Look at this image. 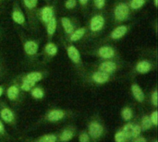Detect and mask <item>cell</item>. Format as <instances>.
<instances>
[{
  "instance_id": "obj_1",
  "label": "cell",
  "mask_w": 158,
  "mask_h": 142,
  "mask_svg": "<svg viewBox=\"0 0 158 142\" xmlns=\"http://www.w3.org/2000/svg\"><path fill=\"white\" fill-rule=\"evenodd\" d=\"M104 11L105 10L95 11L90 17L88 24L86 26L89 39L99 37L105 31L107 24V16Z\"/></svg>"
},
{
  "instance_id": "obj_2",
  "label": "cell",
  "mask_w": 158,
  "mask_h": 142,
  "mask_svg": "<svg viewBox=\"0 0 158 142\" xmlns=\"http://www.w3.org/2000/svg\"><path fill=\"white\" fill-rule=\"evenodd\" d=\"M19 36L21 42L23 55L26 59L31 63L36 62L40 57V41L27 36L22 31L19 32Z\"/></svg>"
},
{
  "instance_id": "obj_3",
  "label": "cell",
  "mask_w": 158,
  "mask_h": 142,
  "mask_svg": "<svg viewBox=\"0 0 158 142\" xmlns=\"http://www.w3.org/2000/svg\"><path fill=\"white\" fill-rule=\"evenodd\" d=\"M133 12L131 10L127 0H117L111 8V19L115 25L123 24L131 19Z\"/></svg>"
},
{
  "instance_id": "obj_4",
  "label": "cell",
  "mask_w": 158,
  "mask_h": 142,
  "mask_svg": "<svg viewBox=\"0 0 158 142\" xmlns=\"http://www.w3.org/2000/svg\"><path fill=\"white\" fill-rule=\"evenodd\" d=\"M38 1L39 0H20L21 7L23 12L25 13L29 30L36 32L39 29V21H38Z\"/></svg>"
},
{
  "instance_id": "obj_5",
  "label": "cell",
  "mask_w": 158,
  "mask_h": 142,
  "mask_svg": "<svg viewBox=\"0 0 158 142\" xmlns=\"http://www.w3.org/2000/svg\"><path fill=\"white\" fill-rule=\"evenodd\" d=\"M61 43H63V46L65 48V51L67 53V55L69 59L71 61L75 68L77 69V72L79 73L80 76H84L86 74L85 67H84V63L81 58V55L79 51V49L76 47L74 43H69L65 41L63 38L61 39Z\"/></svg>"
},
{
  "instance_id": "obj_6",
  "label": "cell",
  "mask_w": 158,
  "mask_h": 142,
  "mask_svg": "<svg viewBox=\"0 0 158 142\" xmlns=\"http://www.w3.org/2000/svg\"><path fill=\"white\" fill-rule=\"evenodd\" d=\"M89 55L100 59V60H107V59H119L120 55L118 49L110 44L106 43H100L98 45L94 47L89 53Z\"/></svg>"
},
{
  "instance_id": "obj_7",
  "label": "cell",
  "mask_w": 158,
  "mask_h": 142,
  "mask_svg": "<svg viewBox=\"0 0 158 142\" xmlns=\"http://www.w3.org/2000/svg\"><path fill=\"white\" fill-rule=\"evenodd\" d=\"M156 67V61L152 59V56L143 57L139 59L131 69L132 75H143L153 71Z\"/></svg>"
},
{
  "instance_id": "obj_8",
  "label": "cell",
  "mask_w": 158,
  "mask_h": 142,
  "mask_svg": "<svg viewBox=\"0 0 158 142\" xmlns=\"http://www.w3.org/2000/svg\"><path fill=\"white\" fill-rule=\"evenodd\" d=\"M123 63L121 59H107V60H100L94 65L95 69L105 72L109 75H113L118 72L120 68H122Z\"/></svg>"
},
{
  "instance_id": "obj_9",
  "label": "cell",
  "mask_w": 158,
  "mask_h": 142,
  "mask_svg": "<svg viewBox=\"0 0 158 142\" xmlns=\"http://www.w3.org/2000/svg\"><path fill=\"white\" fill-rule=\"evenodd\" d=\"M10 17H11L12 21L15 24L20 26L24 30H29V26H28V22H27L25 13L23 12V9H22L21 6L18 0L14 1V3L12 5Z\"/></svg>"
},
{
  "instance_id": "obj_10",
  "label": "cell",
  "mask_w": 158,
  "mask_h": 142,
  "mask_svg": "<svg viewBox=\"0 0 158 142\" xmlns=\"http://www.w3.org/2000/svg\"><path fill=\"white\" fill-rule=\"evenodd\" d=\"M132 24H118L116 25L113 30L108 33V35L102 41L103 43L106 42H118L123 39L131 30Z\"/></svg>"
},
{
  "instance_id": "obj_11",
  "label": "cell",
  "mask_w": 158,
  "mask_h": 142,
  "mask_svg": "<svg viewBox=\"0 0 158 142\" xmlns=\"http://www.w3.org/2000/svg\"><path fill=\"white\" fill-rule=\"evenodd\" d=\"M56 15V7L54 3H48L47 5L38 8V14H37L38 21L44 27Z\"/></svg>"
},
{
  "instance_id": "obj_12",
  "label": "cell",
  "mask_w": 158,
  "mask_h": 142,
  "mask_svg": "<svg viewBox=\"0 0 158 142\" xmlns=\"http://www.w3.org/2000/svg\"><path fill=\"white\" fill-rule=\"evenodd\" d=\"M84 77L86 78V80L89 83H93L95 85H103L110 81L112 75L106 74L105 72H102L100 70L94 69V71L90 72L89 74H85Z\"/></svg>"
},
{
  "instance_id": "obj_13",
  "label": "cell",
  "mask_w": 158,
  "mask_h": 142,
  "mask_svg": "<svg viewBox=\"0 0 158 142\" xmlns=\"http://www.w3.org/2000/svg\"><path fill=\"white\" fill-rule=\"evenodd\" d=\"M65 41L71 43H76L80 42H84L85 40H88V30L86 26H79L77 29H75L69 36L67 37H62Z\"/></svg>"
},
{
  "instance_id": "obj_14",
  "label": "cell",
  "mask_w": 158,
  "mask_h": 142,
  "mask_svg": "<svg viewBox=\"0 0 158 142\" xmlns=\"http://www.w3.org/2000/svg\"><path fill=\"white\" fill-rule=\"evenodd\" d=\"M22 92L23 91L20 90V88L19 86L18 79H14L9 84V86L7 87V89L6 91L8 100L14 103H18L22 101Z\"/></svg>"
},
{
  "instance_id": "obj_15",
  "label": "cell",
  "mask_w": 158,
  "mask_h": 142,
  "mask_svg": "<svg viewBox=\"0 0 158 142\" xmlns=\"http://www.w3.org/2000/svg\"><path fill=\"white\" fill-rule=\"evenodd\" d=\"M58 53V47L53 41H47L44 47L43 48L40 55L44 64L50 62Z\"/></svg>"
},
{
  "instance_id": "obj_16",
  "label": "cell",
  "mask_w": 158,
  "mask_h": 142,
  "mask_svg": "<svg viewBox=\"0 0 158 142\" xmlns=\"http://www.w3.org/2000/svg\"><path fill=\"white\" fill-rule=\"evenodd\" d=\"M59 24L63 30V37L69 36L75 29L79 27L78 21L69 16H63L59 18Z\"/></svg>"
},
{
  "instance_id": "obj_17",
  "label": "cell",
  "mask_w": 158,
  "mask_h": 142,
  "mask_svg": "<svg viewBox=\"0 0 158 142\" xmlns=\"http://www.w3.org/2000/svg\"><path fill=\"white\" fill-rule=\"evenodd\" d=\"M0 117L7 124H13L16 121V116L14 112L5 103H0Z\"/></svg>"
},
{
  "instance_id": "obj_18",
  "label": "cell",
  "mask_w": 158,
  "mask_h": 142,
  "mask_svg": "<svg viewBox=\"0 0 158 142\" xmlns=\"http://www.w3.org/2000/svg\"><path fill=\"white\" fill-rule=\"evenodd\" d=\"M57 27H58V20H57L56 15L44 26L47 41H52L53 40V38H54V36H55V34L56 32Z\"/></svg>"
},
{
  "instance_id": "obj_19",
  "label": "cell",
  "mask_w": 158,
  "mask_h": 142,
  "mask_svg": "<svg viewBox=\"0 0 158 142\" xmlns=\"http://www.w3.org/2000/svg\"><path fill=\"white\" fill-rule=\"evenodd\" d=\"M46 71H44V70H38V71H31V72H28V73H25L23 74L22 76H20V78L24 79H27L34 84H36L37 82L43 80L45 76H46Z\"/></svg>"
},
{
  "instance_id": "obj_20",
  "label": "cell",
  "mask_w": 158,
  "mask_h": 142,
  "mask_svg": "<svg viewBox=\"0 0 158 142\" xmlns=\"http://www.w3.org/2000/svg\"><path fill=\"white\" fill-rule=\"evenodd\" d=\"M67 116V113L61 109H52L46 114V119L50 122H57L63 119Z\"/></svg>"
},
{
  "instance_id": "obj_21",
  "label": "cell",
  "mask_w": 158,
  "mask_h": 142,
  "mask_svg": "<svg viewBox=\"0 0 158 142\" xmlns=\"http://www.w3.org/2000/svg\"><path fill=\"white\" fill-rule=\"evenodd\" d=\"M131 93H132V96L133 98L140 103H143L144 100H145V95H144V92L142 90V88L136 83H132L131 86Z\"/></svg>"
},
{
  "instance_id": "obj_22",
  "label": "cell",
  "mask_w": 158,
  "mask_h": 142,
  "mask_svg": "<svg viewBox=\"0 0 158 142\" xmlns=\"http://www.w3.org/2000/svg\"><path fill=\"white\" fill-rule=\"evenodd\" d=\"M104 132V128L100 123L97 122H91L89 125V136L94 139H97L101 137Z\"/></svg>"
},
{
  "instance_id": "obj_23",
  "label": "cell",
  "mask_w": 158,
  "mask_h": 142,
  "mask_svg": "<svg viewBox=\"0 0 158 142\" xmlns=\"http://www.w3.org/2000/svg\"><path fill=\"white\" fill-rule=\"evenodd\" d=\"M148 2V0H127V3L132 12L141 10Z\"/></svg>"
},
{
  "instance_id": "obj_24",
  "label": "cell",
  "mask_w": 158,
  "mask_h": 142,
  "mask_svg": "<svg viewBox=\"0 0 158 142\" xmlns=\"http://www.w3.org/2000/svg\"><path fill=\"white\" fill-rule=\"evenodd\" d=\"M91 5L95 11H102L106 8V0H91Z\"/></svg>"
},
{
  "instance_id": "obj_25",
  "label": "cell",
  "mask_w": 158,
  "mask_h": 142,
  "mask_svg": "<svg viewBox=\"0 0 158 142\" xmlns=\"http://www.w3.org/2000/svg\"><path fill=\"white\" fill-rule=\"evenodd\" d=\"M31 97H33L34 99H37V100H40V99H43L44 96V91L42 88L40 87H33L31 91Z\"/></svg>"
},
{
  "instance_id": "obj_26",
  "label": "cell",
  "mask_w": 158,
  "mask_h": 142,
  "mask_svg": "<svg viewBox=\"0 0 158 142\" xmlns=\"http://www.w3.org/2000/svg\"><path fill=\"white\" fill-rule=\"evenodd\" d=\"M63 6H64V8L66 10L73 11V10H75L79 6V4H78L77 0H65Z\"/></svg>"
},
{
  "instance_id": "obj_27",
  "label": "cell",
  "mask_w": 158,
  "mask_h": 142,
  "mask_svg": "<svg viewBox=\"0 0 158 142\" xmlns=\"http://www.w3.org/2000/svg\"><path fill=\"white\" fill-rule=\"evenodd\" d=\"M73 136H74V133L71 129H66L60 135V140L63 142L69 141L73 138Z\"/></svg>"
},
{
  "instance_id": "obj_28",
  "label": "cell",
  "mask_w": 158,
  "mask_h": 142,
  "mask_svg": "<svg viewBox=\"0 0 158 142\" xmlns=\"http://www.w3.org/2000/svg\"><path fill=\"white\" fill-rule=\"evenodd\" d=\"M121 116H122V117H123L124 120L130 121V120L132 118L133 112H132V110H131V107L127 106V107H124V108H123V110H122V112H121Z\"/></svg>"
},
{
  "instance_id": "obj_29",
  "label": "cell",
  "mask_w": 158,
  "mask_h": 142,
  "mask_svg": "<svg viewBox=\"0 0 158 142\" xmlns=\"http://www.w3.org/2000/svg\"><path fill=\"white\" fill-rule=\"evenodd\" d=\"M152 126V122H151V119H150V116H144L142 119V125H141V128H142V130H148Z\"/></svg>"
},
{
  "instance_id": "obj_30",
  "label": "cell",
  "mask_w": 158,
  "mask_h": 142,
  "mask_svg": "<svg viewBox=\"0 0 158 142\" xmlns=\"http://www.w3.org/2000/svg\"><path fill=\"white\" fill-rule=\"evenodd\" d=\"M77 1H78L80 7L81 8L83 12H86L89 10L91 6V0H77Z\"/></svg>"
},
{
  "instance_id": "obj_31",
  "label": "cell",
  "mask_w": 158,
  "mask_h": 142,
  "mask_svg": "<svg viewBox=\"0 0 158 142\" xmlns=\"http://www.w3.org/2000/svg\"><path fill=\"white\" fill-rule=\"evenodd\" d=\"M6 74V63L5 60L2 56V55L0 54V79H4V77Z\"/></svg>"
},
{
  "instance_id": "obj_32",
  "label": "cell",
  "mask_w": 158,
  "mask_h": 142,
  "mask_svg": "<svg viewBox=\"0 0 158 142\" xmlns=\"http://www.w3.org/2000/svg\"><path fill=\"white\" fill-rule=\"evenodd\" d=\"M132 128H133V125H132V124H131V123H129V124H127V125H125V126H124L122 132L125 134V136L127 137V139H129V138H131Z\"/></svg>"
},
{
  "instance_id": "obj_33",
  "label": "cell",
  "mask_w": 158,
  "mask_h": 142,
  "mask_svg": "<svg viewBox=\"0 0 158 142\" xmlns=\"http://www.w3.org/2000/svg\"><path fill=\"white\" fill-rule=\"evenodd\" d=\"M40 142H56V136L53 135V134H49V135H45L43 136L40 140Z\"/></svg>"
},
{
  "instance_id": "obj_34",
  "label": "cell",
  "mask_w": 158,
  "mask_h": 142,
  "mask_svg": "<svg viewBox=\"0 0 158 142\" xmlns=\"http://www.w3.org/2000/svg\"><path fill=\"white\" fill-rule=\"evenodd\" d=\"M150 101L151 103L154 105V107H157V90L156 89L152 93H151V97H150Z\"/></svg>"
},
{
  "instance_id": "obj_35",
  "label": "cell",
  "mask_w": 158,
  "mask_h": 142,
  "mask_svg": "<svg viewBox=\"0 0 158 142\" xmlns=\"http://www.w3.org/2000/svg\"><path fill=\"white\" fill-rule=\"evenodd\" d=\"M115 140L116 142H125L127 140V137L122 131H119L115 135Z\"/></svg>"
},
{
  "instance_id": "obj_36",
  "label": "cell",
  "mask_w": 158,
  "mask_h": 142,
  "mask_svg": "<svg viewBox=\"0 0 158 142\" xmlns=\"http://www.w3.org/2000/svg\"><path fill=\"white\" fill-rule=\"evenodd\" d=\"M142 132V128L141 126L139 125H136V126H133L132 128V132H131V137L133 138H137Z\"/></svg>"
},
{
  "instance_id": "obj_37",
  "label": "cell",
  "mask_w": 158,
  "mask_h": 142,
  "mask_svg": "<svg viewBox=\"0 0 158 142\" xmlns=\"http://www.w3.org/2000/svg\"><path fill=\"white\" fill-rule=\"evenodd\" d=\"M157 111H154L152 114H151V116H150V119H151V122L153 125L155 126H157Z\"/></svg>"
},
{
  "instance_id": "obj_38",
  "label": "cell",
  "mask_w": 158,
  "mask_h": 142,
  "mask_svg": "<svg viewBox=\"0 0 158 142\" xmlns=\"http://www.w3.org/2000/svg\"><path fill=\"white\" fill-rule=\"evenodd\" d=\"M80 142H90V136L86 133H81L80 135Z\"/></svg>"
},
{
  "instance_id": "obj_39",
  "label": "cell",
  "mask_w": 158,
  "mask_h": 142,
  "mask_svg": "<svg viewBox=\"0 0 158 142\" xmlns=\"http://www.w3.org/2000/svg\"><path fill=\"white\" fill-rule=\"evenodd\" d=\"M134 142H147V140H146V139L145 138H143V137H137L136 138V140H134Z\"/></svg>"
},
{
  "instance_id": "obj_40",
  "label": "cell",
  "mask_w": 158,
  "mask_h": 142,
  "mask_svg": "<svg viewBox=\"0 0 158 142\" xmlns=\"http://www.w3.org/2000/svg\"><path fill=\"white\" fill-rule=\"evenodd\" d=\"M4 34H5V29L0 26V42L3 39V37H4Z\"/></svg>"
},
{
  "instance_id": "obj_41",
  "label": "cell",
  "mask_w": 158,
  "mask_h": 142,
  "mask_svg": "<svg viewBox=\"0 0 158 142\" xmlns=\"http://www.w3.org/2000/svg\"><path fill=\"white\" fill-rule=\"evenodd\" d=\"M5 133V128H4V125L2 124L1 120H0V134H4Z\"/></svg>"
},
{
  "instance_id": "obj_42",
  "label": "cell",
  "mask_w": 158,
  "mask_h": 142,
  "mask_svg": "<svg viewBox=\"0 0 158 142\" xmlns=\"http://www.w3.org/2000/svg\"><path fill=\"white\" fill-rule=\"evenodd\" d=\"M4 91H5L4 87H3V86H0V97L3 95V93H4Z\"/></svg>"
},
{
  "instance_id": "obj_43",
  "label": "cell",
  "mask_w": 158,
  "mask_h": 142,
  "mask_svg": "<svg viewBox=\"0 0 158 142\" xmlns=\"http://www.w3.org/2000/svg\"><path fill=\"white\" fill-rule=\"evenodd\" d=\"M153 4H154L155 7H156V8H157L158 7V0H153Z\"/></svg>"
},
{
  "instance_id": "obj_44",
  "label": "cell",
  "mask_w": 158,
  "mask_h": 142,
  "mask_svg": "<svg viewBox=\"0 0 158 142\" xmlns=\"http://www.w3.org/2000/svg\"><path fill=\"white\" fill-rule=\"evenodd\" d=\"M5 1H6V0H0V5H1V4H3Z\"/></svg>"
},
{
  "instance_id": "obj_45",
  "label": "cell",
  "mask_w": 158,
  "mask_h": 142,
  "mask_svg": "<svg viewBox=\"0 0 158 142\" xmlns=\"http://www.w3.org/2000/svg\"><path fill=\"white\" fill-rule=\"evenodd\" d=\"M46 1H47V2H50V0H46Z\"/></svg>"
},
{
  "instance_id": "obj_46",
  "label": "cell",
  "mask_w": 158,
  "mask_h": 142,
  "mask_svg": "<svg viewBox=\"0 0 158 142\" xmlns=\"http://www.w3.org/2000/svg\"><path fill=\"white\" fill-rule=\"evenodd\" d=\"M155 142H157V141H156H156H155Z\"/></svg>"
},
{
  "instance_id": "obj_47",
  "label": "cell",
  "mask_w": 158,
  "mask_h": 142,
  "mask_svg": "<svg viewBox=\"0 0 158 142\" xmlns=\"http://www.w3.org/2000/svg\"><path fill=\"white\" fill-rule=\"evenodd\" d=\"M0 14H1V11H0Z\"/></svg>"
}]
</instances>
